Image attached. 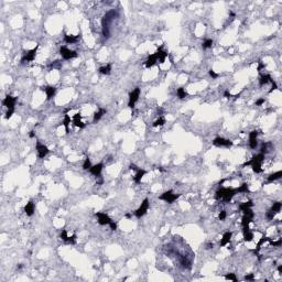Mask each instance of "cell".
Masks as SVG:
<instances>
[{
    "label": "cell",
    "instance_id": "cell-11",
    "mask_svg": "<svg viewBox=\"0 0 282 282\" xmlns=\"http://www.w3.org/2000/svg\"><path fill=\"white\" fill-rule=\"evenodd\" d=\"M95 216L98 218V224L99 225L105 226V225H109V224L111 223V219H110V217H109L107 214H105V213H96V214H95Z\"/></svg>",
    "mask_w": 282,
    "mask_h": 282
},
{
    "label": "cell",
    "instance_id": "cell-27",
    "mask_svg": "<svg viewBox=\"0 0 282 282\" xmlns=\"http://www.w3.org/2000/svg\"><path fill=\"white\" fill-rule=\"evenodd\" d=\"M281 176H282V171H278V172H275V173L270 174V175L268 176V183H271V182H273L275 180L281 179Z\"/></svg>",
    "mask_w": 282,
    "mask_h": 282
},
{
    "label": "cell",
    "instance_id": "cell-46",
    "mask_svg": "<svg viewBox=\"0 0 282 282\" xmlns=\"http://www.w3.org/2000/svg\"><path fill=\"white\" fill-rule=\"evenodd\" d=\"M218 218L219 220H224L226 218V211H220V213H219L218 215Z\"/></svg>",
    "mask_w": 282,
    "mask_h": 282
},
{
    "label": "cell",
    "instance_id": "cell-42",
    "mask_svg": "<svg viewBox=\"0 0 282 282\" xmlns=\"http://www.w3.org/2000/svg\"><path fill=\"white\" fill-rule=\"evenodd\" d=\"M281 244H282L281 239H279L278 241H273L272 239L270 240V245H271V246H273V247H280L281 246Z\"/></svg>",
    "mask_w": 282,
    "mask_h": 282
},
{
    "label": "cell",
    "instance_id": "cell-45",
    "mask_svg": "<svg viewBox=\"0 0 282 282\" xmlns=\"http://www.w3.org/2000/svg\"><path fill=\"white\" fill-rule=\"evenodd\" d=\"M14 113V109H8V111L6 113V119H9L12 117V115Z\"/></svg>",
    "mask_w": 282,
    "mask_h": 282
},
{
    "label": "cell",
    "instance_id": "cell-34",
    "mask_svg": "<svg viewBox=\"0 0 282 282\" xmlns=\"http://www.w3.org/2000/svg\"><path fill=\"white\" fill-rule=\"evenodd\" d=\"M281 207H282V204L280 203V202H275L273 205L271 206V208H270V209H271L272 211H275V214H278L279 211H281Z\"/></svg>",
    "mask_w": 282,
    "mask_h": 282
},
{
    "label": "cell",
    "instance_id": "cell-58",
    "mask_svg": "<svg viewBox=\"0 0 282 282\" xmlns=\"http://www.w3.org/2000/svg\"><path fill=\"white\" fill-rule=\"evenodd\" d=\"M21 268H22V265H21V263H20L19 266H17V270H20Z\"/></svg>",
    "mask_w": 282,
    "mask_h": 282
},
{
    "label": "cell",
    "instance_id": "cell-19",
    "mask_svg": "<svg viewBox=\"0 0 282 282\" xmlns=\"http://www.w3.org/2000/svg\"><path fill=\"white\" fill-rule=\"evenodd\" d=\"M156 57H158V61H160V63H163L164 61H165V58L168 56V52L167 51H164L162 48H159V49L156 50V52L154 53Z\"/></svg>",
    "mask_w": 282,
    "mask_h": 282
},
{
    "label": "cell",
    "instance_id": "cell-1",
    "mask_svg": "<svg viewBox=\"0 0 282 282\" xmlns=\"http://www.w3.org/2000/svg\"><path fill=\"white\" fill-rule=\"evenodd\" d=\"M118 15V12L116 10H110L104 15L101 20V27H103V35L105 39L110 38V23Z\"/></svg>",
    "mask_w": 282,
    "mask_h": 282
},
{
    "label": "cell",
    "instance_id": "cell-10",
    "mask_svg": "<svg viewBox=\"0 0 282 282\" xmlns=\"http://www.w3.org/2000/svg\"><path fill=\"white\" fill-rule=\"evenodd\" d=\"M254 217V213L251 211V208H248L246 211H244V216L241 219V226L245 227V226H249V224L252 222V219Z\"/></svg>",
    "mask_w": 282,
    "mask_h": 282
},
{
    "label": "cell",
    "instance_id": "cell-37",
    "mask_svg": "<svg viewBox=\"0 0 282 282\" xmlns=\"http://www.w3.org/2000/svg\"><path fill=\"white\" fill-rule=\"evenodd\" d=\"M92 168V163H91V160L89 158H86L84 161V164H83V169L84 170H89Z\"/></svg>",
    "mask_w": 282,
    "mask_h": 282
},
{
    "label": "cell",
    "instance_id": "cell-48",
    "mask_svg": "<svg viewBox=\"0 0 282 282\" xmlns=\"http://www.w3.org/2000/svg\"><path fill=\"white\" fill-rule=\"evenodd\" d=\"M96 179H97V180H96V183H97V185H101V184L104 183V179H103L101 176H97Z\"/></svg>",
    "mask_w": 282,
    "mask_h": 282
},
{
    "label": "cell",
    "instance_id": "cell-35",
    "mask_svg": "<svg viewBox=\"0 0 282 282\" xmlns=\"http://www.w3.org/2000/svg\"><path fill=\"white\" fill-rule=\"evenodd\" d=\"M164 124H165V118L161 116V117H159V118L153 122V127H161V126H163Z\"/></svg>",
    "mask_w": 282,
    "mask_h": 282
},
{
    "label": "cell",
    "instance_id": "cell-49",
    "mask_svg": "<svg viewBox=\"0 0 282 282\" xmlns=\"http://www.w3.org/2000/svg\"><path fill=\"white\" fill-rule=\"evenodd\" d=\"M262 104H265V98H259L257 101H256V104H254V105L256 106H261Z\"/></svg>",
    "mask_w": 282,
    "mask_h": 282
},
{
    "label": "cell",
    "instance_id": "cell-54",
    "mask_svg": "<svg viewBox=\"0 0 282 282\" xmlns=\"http://www.w3.org/2000/svg\"><path fill=\"white\" fill-rule=\"evenodd\" d=\"M29 137H30V138H34V137H35V131H34V130H31V131H30V134H29Z\"/></svg>",
    "mask_w": 282,
    "mask_h": 282
},
{
    "label": "cell",
    "instance_id": "cell-30",
    "mask_svg": "<svg viewBox=\"0 0 282 282\" xmlns=\"http://www.w3.org/2000/svg\"><path fill=\"white\" fill-rule=\"evenodd\" d=\"M252 206H254V203H252L251 201H248L246 203H241V204L239 205V211H246V209H248V208H251Z\"/></svg>",
    "mask_w": 282,
    "mask_h": 282
},
{
    "label": "cell",
    "instance_id": "cell-43",
    "mask_svg": "<svg viewBox=\"0 0 282 282\" xmlns=\"http://www.w3.org/2000/svg\"><path fill=\"white\" fill-rule=\"evenodd\" d=\"M244 280H245V281H254V273H250V275H246V277L244 278Z\"/></svg>",
    "mask_w": 282,
    "mask_h": 282
},
{
    "label": "cell",
    "instance_id": "cell-33",
    "mask_svg": "<svg viewBox=\"0 0 282 282\" xmlns=\"http://www.w3.org/2000/svg\"><path fill=\"white\" fill-rule=\"evenodd\" d=\"M271 146V143L270 142H263L262 144H261V148H260V153L266 155V153H268L269 152V147Z\"/></svg>",
    "mask_w": 282,
    "mask_h": 282
},
{
    "label": "cell",
    "instance_id": "cell-12",
    "mask_svg": "<svg viewBox=\"0 0 282 282\" xmlns=\"http://www.w3.org/2000/svg\"><path fill=\"white\" fill-rule=\"evenodd\" d=\"M36 151H38V156L40 159H44L50 152L49 148L46 146H44V144H41L40 142L36 143Z\"/></svg>",
    "mask_w": 282,
    "mask_h": 282
},
{
    "label": "cell",
    "instance_id": "cell-51",
    "mask_svg": "<svg viewBox=\"0 0 282 282\" xmlns=\"http://www.w3.org/2000/svg\"><path fill=\"white\" fill-rule=\"evenodd\" d=\"M224 96H225L226 98H232V97H234V95H232V94L229 93V91H225V92H224Z\"/></svg>",
    "mask_w": 282,
    "mask_h": 282
},
{
    "label": "cell",
    "instance_id": "cell-32",
    "mask_svg": "<svg viewBox=\"0 0 282 282\" xmlns=\"http://www.w3.org/2000/svg\"><path fill=\"white\" fill-rule=\"evenodd\" d=\"M237 192H238V193H244V194H248V193H250L249 187H248V184L247 183L241 184L239 187L237 189Z\"/></svg>",
    "mask_w": 282,
    "mask_h": 282
},
{
    "label": "cell",
    "instance_id": "cell-41",
    "mask_svg": "<svg viewBox=\"0 0 282 282\" xmlns=\"http://www.w3.org/2000/svg\"><path fill=\"white\" fill-rule=\"evenodd\" d=\"M60 237H61V239L64 240V241H66V240H67L68 236H67V233H66V230H65V229H63V230L61 232V234H60Z\"/></svg>",
    "mask_w": 282,
    "mask_h": 282
},
{
    "label": "cell",
    "instance_id": "cell-4",
    "mask_svg": "<svg viewBox=\"0 0 282 282\" xmlns=\"http://www.w3.org/2000/svg\"><path fill=\"white\" fill-rule=\"evenodd\" d=\"M179 197H180V194H174L173 191L170 190V191L164 192L162 195H160V196H159V199L164 201V202H167V203H169V204H172V203L175 202Z\"/></svg>",
    "mask_w": 282,
    "mask_h": 282
},
{
    "label": "cell",
    "instance_id": "cell-50",
    "mask_svg": "<svg viewBox=\"0 0 282 282\" xmlns=\"http://www.w3.org/2000/svg\"><path fill=\"white\" fill-rule=\"evenodd\" d=\"M109 226H110V229H111V230H116V229H117V224H116L115 222H113V220H111V223L109 224Z\"/></svg>",
    "mask_w": 282,
    "mask_h": 282
},
{
    "label": "cell",
    "instance_id": "cell-13",
    "mask_svg": "<svg viewBox=\"0 0 282 282\" xmlns=\"http://www.w3.org/2000/svg\"><path fill=\"white\" fill-rule=\"evenodd\" d=\"M258 130H252L250 134H249V147L250 149H256L258 146V140H257V137H258Z\"/></svg>",
    "mask_w": 282,
    "mask_h": 282
},
{
    "label": "cell",
    "instance_id": "cell-39",
    "mask_svg": "<svg viewBox=\"0 0 282 282\" xmlns=\"http://www.w3.org/2000/svg\"><path fill=\"white\" fill-rule=\"evenodd\" d=\"M275 215H277V214H275V211H272L271 209H269V211H267V214H266V217H267L268 220H273Z\"/></svg>",
    "mask_w": 282,
    "mask_h": 282
},
{
    "label": "cell",
    "instance_id": "cell-22",
    "mask_svg": "<svg viewBox=\"0 0 282 282\" xmlns=\"http://www.w3.org/2000/svg\"><path fill=\"white\" fill-rule=\"evenodd\" d=\"M232 237H233V233H232V232H226V233L223 235V238H222L220 242H219V246L224 247V246H226L227 244H229Z\"/></svg>",
    "mask_w": 282,
    "mask_h": 282
},
{
    "label": "cell",
    "instance_id": "cell-52",
    "mask_svg": "<svg viewBox=\"0 0 282 282\" xmlns=\"http://www.w3.org/2000/svg\"><path fill=\"white\" fill-rule=\"evenodd\" d=\"M156 113H158V115L161 117L162 116V113H163V108H161V107H159L158 109H156Z\"/></svg>",
    "mask_w": 282,
    "mask_h": 282
},
{
    "label": "cell",
    "instance_id": "cell-40",
    "mask_svg": "<svg viewBox=\"0 0 282 282\" xmlns=\"http://www.w3.org/2000/svg\"><path fill=\"white\" fill-rule=\"evenodd\" d=\"M225 279H227V280H232V281H235V282L238 281V279L236 278L235 273H227V275H225Z\"/></svg>",
    "mask_w": 282,
    "mask_h": 282
},
{
    "label": "cell",
    "instance_id": "cell-31",
    "mask_svg": "<svg viewBox=\"0 0 282 282\" xmlns=\"http://www.w3.org/2000/svg\"><path fill=\"white\" fill-rule=\"evenodd\" d=\"M176 95H177V97L180 99H184L185 97H187V92L184 89L183 87H180V88H177V91H176Z\"/></svg>",
    "mask_w": 282,
    "mask_h": 282
},
{
    "label": "cell",
    "instance_id": "cell-59",
    "mask_svg": "<svg viewBox=\"0 0 282 282\" xmlns=\"http://www.w3.org/2000/svg\"><path fill=\"white\" fill-rule=\"evenodd\" d=\"M126 217H127V218H130V217H131V215H130V214H127V215H126Z\"/></svg>",
    "mask_w": 282,
    "mask_h": 282
},
{
    "label": "cell",
    "instance_id": "cell-55",
    "mask_svg": "<svg viewBox=\"0 0 282 282\" xmlns=\"http://www.w3.org/2000/svg\"><path fill=\"white\" fill-rule=\"evenodd\" d=\"M263 67H265V64H262V63H261V62H259V66H258V70L260 72L261 68H263Z\"/></svg>",
    "mask_w": 282,
    "mask_h": 282
},
{
    "label": "cell",
    "instance_id": "cell-2",
    "mask_svg": "<svg viewBox=\"0 0 282 282\" xmlns=\"http://www.w3.org/2000/svg\"><path fill=\"white\" fill-rule=\"evenodd\" d=\"M238 194L237 192V189H232V187H220L218 190L216 191V194H215V198L216 199H223L224 203L227 204L229 203L233 197Z\"/></svg>",
    "mask_w": 282,
    "mask_h": 282
},
{
    "label": "cell",
    "instance_id": "cell-8",
    "mask_svg": "<svg viewBox=\"0 0 282 282\" xmlns=\"http://www.w3.org/2000/svg\"><path fill=\"white\" fill-rule=\"evenodd\" d=\"M213 144L215 147H223V148H230L233 147V141L228 140V139H225V138H222V137H217L213 140Z\"/></svg>",
    "mask_w": 282,
    "mask_h": 282
},
{
    "label": "cell",
    "instance_id": "cell-25",
    "mask_svg": "<svg viewBox=\"0 0 282 282\" xmlns=\"http://www.w3.org/2000/svg\"><path fill=\"white\" fill-rule=\"evenodd\" d=\"M34 203L32 201H30L29 203H27V205L24 206V213L28 215V216H32L33 213H34Z\"/></svg>",
    "mask_w": 282,
    "mask_h": 282
},
{
    "label": "cell",
    "instance_id": "cell-16",
    "mask_svg": "<svg viewBox=\"0 0 282 282\" xmlns=\"http://www.w3.org/2000/svg\"><path fill=\"white\" fill-rule=\"evenodd\" d=\"M72 120H73L74 126H76V127L81 128V129H83V128L86 127V124H84V122L82 121V115H81V113H75Z\"/></svg>",
    "mask_w": 282,
    "mask_h": 282
},
{
    "label": "cell",
    "instance_id": "cell-15",
    "mask_svg": "<svg viewBox=\"0 0 282 282\" xmlns=\"http://www.w3.org/2000/svg\"><path fill=\"white\" fill-rule=\"evenodd\" d=\"M103 168H104V163L100 162L98 164H96V165H93L92 168L89 169V172L92 173L93 175H95L97 177V176H100V174H101Z\"/></svg>",
    "mask_w": 282,
    "mask_h": 282
},
{
    "label": "cell",
    "instance_id": "cell-21",
    "mask_svg": "<svg viewBox=\"0 0 282 282\" xmlns=\"http://www.w3.org/2000/svg\"><path fill=\"white\" fill-rule=\"evenodd\" d=\"M242 235H244V239H245V241H251L252 238H254V234L250 232L249 226L242 227Z\"/></svg>",
    "mask_w": 282,
    "mask_h": 282
},
{
    "label": "cell",
    "instance_id": "cell-24",
    "mask_svg": "<svg viewBox=\"0 0 282 282\" xmlns=\"http://www.w3.org/2000/svg\"><path fill=\"white\" fill-rule=\"evenodd\" d=\"M106 113H107V110H106L105 108H99L98 111H96V113H94L93 124H96L97 121H99V120H100V118H101V117H103L104 115H106Z\"/></svg>",
    "mask_w": 282,
    "mask_h": 282
},
{
    "label": "cell",
    "instance_id": "cell-3",
    "mask_svg": "<svg viewBox=\"0 0 282 282\" xmlns=\"http://www.w3.org/2000/svg\"><path fill=\"white\" fill-rule=\"evenodd\" d=\"M263 160H265V154H262V153H258V154H256L250 160V161H247L242 164V167H247V165H251V168H252V171H254V173H261L263 170L261 168V164L263 162Z\"/></svg>",
    "mask_w": 282,
    "mask_h": 282
},
{
    "label": "cell",
    "instance_id": "cell-5",
    "mask_svg": "<svg viewBox=\"0 0 282 282\" xmlns=\"http://www.w3.org/2000/svg\"><path fill=\"white\" fill-rule=\"evenodd\" d=\"M140 97V88L136 87L132 92L129 94V103H128V107L134 109L136 103L138 101V99Z\"/></svg>",
    "mask_w": 282,
    "mask_h": 282
},
{
    "label": "cell",
    "instance_id": "cell-23",
    "mask_svg": "<svg viewBox=\"0 0 282 282\" xmlns=\"http://www.w3.org/2000/svg\"><path fill=\"white\" fill-rule=\"evenodd\" d=\"M273 79L272 77L268 75V74H261L260 77H259V85L260 86H263V85H267L268 83H271Z\"/></svg>",
    "mask_w": 282,
    "mask_h": 282
},
{
    "label": "cell",
    "instance_id": "cell-26",
    "mask_svg": "<svg viewBox=\"0 0 282 282\" xmlns=\"http://www.w3.org/2000/svg\"><path fill=\"white\" fill-rule=\"evenodd\" d=\"M147 174V171H144V170L142 169H139L137 171V173H136V175L134 177V181L136 182L137 184H139L141 182V180H142V177Z\"/></svg>",
    "mask_w": 282,
    "mask_h": 282
},
{
    "label": "cell",
    "instance_id": "cell-17",
    "mask_svg": "<svg viewBox=\"0 0 282 282\" xmlns=\"http://www.w3.org/2000/svg\"><path fill=\"white\" fill-rule=\"evenodd\" d=\"M43 92H45L46 94V98L51 99L52 97H54L55 95V92H56V88L54 86H45V87H42L41 88Z\"/></svg>",
    "mask_w": 282,
    "mask_h": 282
},
{
    "label": "cell",
    "instance_id": "cell-36",
    "mask_svg": "<svg viewBox=\"0 0 282 282\" xmlns=\"http://www.w3.org/2000/svg\"><path fill=\"white\" fill-rule=\"evenodd\" d=\"M213 43H214V41L211 39H206L204 42H203V44H202V48L204 50L211 49V46H213Z\"/></svg>",
    "mask_w": 282,
    "mask_h": 282
},
{
    "label": "cell",
    "instance_id": "cell-7",
    "mask_svg": "<svg viewBox=\"0 0 282 282\" xmlns=\"http://www.w3.org/2000/svg\"><path fill=\"white\" fill-rule=\"evenodd\" d=\"M149 205H150V203H149V199L148 198H144V199H143V202L141 203L140 207L134 211V215H136V217H137V218H141L142 216H144V215H146V213H147L148 209H149Z\"/></svg>",
    "mask_w": 282,
    "mask_h": 282
},
{
    "label": "cell",
    "instance_id": "cell-57",
    "mask_svg": "<svg viewBox=\"0 0 282 282\" xmlns=\"http://www.w3.org/2000/svg\"><path fill=\"white\" fill-rule=\"evenodd\" d=\"M278 271H279L280 275H282V266H279V267H278Z\"/></svg>",
    "mask_w": 282,
    "mask_h": 282
},
{
    "label": "cell",
    "instance_id": "cell-28",
    "mask_svg": "<svg viewBox=\"0 0 282 282\" xmlns=\"http://www.w3.org/2000/svg\"><path fill=\"white\" fill-rule=\"evenodd\" d=\"M99 73L103 75H109L111 73V64H107L106 66L99 67Z\"/></svg>",
    "mask_w": 282,
    "mask_h": 282
},
{
    "label": "cell",
    "instance_id": "cell-44",
    "mask_svg": "<svg viewBox=\"0 0 282 282\" xmlns=\"http://www.w3.org/2000/svg\"><path fill=\"white\" fill-rule=\"evenodd\" d=\"M208 74H209V76H211L213 79H215V78H217L219 76L218 74H217V73H215V70H209Z\"/></svg>",
    "mask_w": 282,
    "mask_h": 282
},
{
    "label": "cell",
    "instance_id": "cell-18",
    "mask_svg": "<svg viewBox=\"0 0 282 282\" xmlns=\"http://www.w3.org/2000/svg\"><path fill=\"white\" fill-rule=\"evenodd\" d=\"M81 39V35H68L65 34L64 35V42L67 43V44H74V43H77Z\"/></svg>",
    "mask_w": 282,
    "mask_h": 282
},
{
    "label": "cell",
    "instance_id": "cell-56",
    "mask_svg": "<svg viewBox=\"0 0 282 282\" xmlns=\"http://www.w3.org/2000/svg\"><path fill=\"white\" fill-rule=\"evenodd\" d=\"M213 244H207V246H206V249H211V248H213Z\"/></svg>",
    "mask_w": 282,
    "mask_h": 282
},
{
    "label": "cell",
    "instance_id": "cell-14",
    "mask_svg": "<svg viewBox=\"0 0 282 282\" xmlns=\"http://www.w3.org/2000/svg\"><path fill=\"white\" fill-rule=\"evenodd\" d=\"M15 103H17V98L15 97H12L10 95H7L5 99L2 100V104L3 106H6L8 109H14V106H15Z\"/></svg>",
    "mask_w": 282,
    "mask_h": 282
},
{
    "label": "cell",
    "instance_id": "cell-47",
    "mask_svg": "<svg viewBox=\"0 0 282 282\" xmlns=\"http://www.w3.org/2000/svg\"><path fill=\"white\" fill-rule=\"evenodd\" d=\"M271 85H272V87H271V89H270V93L273 92V91H275V89H278V85H277V83H275V81H272V82H271Z\"/></svg>",
    "mask_w": 282,
    "mask_h": 282
},
{
    "label": "cell",
    "instance_id": "cell-29",
    "mask_svg": "<svg viewBox=\"0 0 282 282\" xmlns=\"http://www.w3.org/2000/svg\"><path fill=\"white\" fill-rule=\"evenodd\" d=\"M70 124V117L67 115V113H65V116H64V120L62 121V125L65 127V131H66V134H68V132H70V128H68Z\"/></svg>",
    "mask_w": 282,
    "mask_h": 282
},
{
    "label": "cell",
    "instance_id": "cell-6",
    "mask_svg": "<svg viewBox=\"0 0 282 282\" xmlns=\"http://www.w3.org/2000/svg\"><path fill=\"white\" fill-rule=\"evenodd\" d=\"M38 48H39V45H36L34 49L30 50V51H24V52H23V55H22V57H21V63H26V62H32V61L35 58Z\"/></svg>",
    "mask_w": 282,
    "mask_h": 282
},
{
    "label": "cell",
    "instance_id": "cell-38",
    "mask_svg": "<svg viewBox=\"0 0 282 282\" xmlns=\"http://www.w3.org/2000/svg\"><path fill=\"white\" fill-rule=\"evenodd\" d=\"M65 242L68 244V245H75V244H76V235H73V236L68 237Z\"/></svg>",
    "mask_w": 282,
    "mask_h": 282
},
{
    "label": "cell",
    "instance_id": "cell-20",
    "mask_svg": "<svg viewBox=\"0 0 282 282\" xmlns=\"http://www.w3.org/2000/svg\"><path fill=\"white\" fill-rule=\"evenodd\" d=\"M158 62V57L155 54H151V55H149V57L147 58V61L144 62V65H146V67L147 68H151L152 66H154L155 64Z\"/></svg>",
    "mask_w": 282,
    "mask_h": 282
},
{
    "label": "cell",
    "instance_id": "cell-9",
    "mask_svg": "<svg viewBox=\"0 0 282 282\" xmlns=\"http://www.w3.org/2000/svg\"><path fill=\"white\" fill-rule=\"evenodd\" d=\"M60 54H61V56L63 57L64 60H72V58L77 57L78 55L75 51H70L66 46H61L60 48Z\"/></svg>",
    "mask_w": 282,
    "mask_h": 282
},
{
    "label": "cell",
    "instance_id": "cell-53",
    "mask_svg": "<svg viewBox=\"0 0 282 282\" xmlns=\"http://www.w3.org/2000/svg\"><path fill=\"white\" fill-rule=\"evenodd\" d=\"M130 170H134V171H138L139 169H138V167H137L136 164L131 163V164H130Z\"/></svg>",
    "mask_w": 282,
    "mask_h": 282
}]
</instances>
